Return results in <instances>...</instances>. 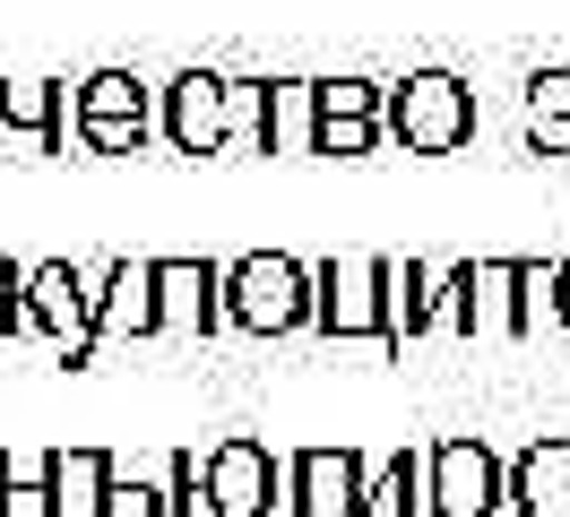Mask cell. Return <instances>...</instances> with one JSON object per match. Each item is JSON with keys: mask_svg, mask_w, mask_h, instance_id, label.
I'll return each instance as SVG.
<instances>
[{"mask_svg": "<svg viewBox=\"0 0 570 517\" xmlns=\"http://www.w3.org/2000/svg\"><path fill=\"white\" fill-rule=\"evenodd\" d=\"M381 121H390V147H406V156H459L475 138V87L450 69H415L390 87Z\"/></svg>", "mask_w": 570, "mask_h": 517, "instance_id": "6da1fadb", "label": "cell"}, {"mask_svg": "<svg viewBox=\"0 0 570 517\" xmlns=\"http://www.w3.org/2000/svg\"><path fill=\"white\" fill-rule=\"evenodd\" d=\"M225 310L250 337H294V328H312V268L285 250H250L225 268Z\"/></svg>", "mask_w": 570, "mask_h": 517, "instance_id": "7a4b0ae2", "label": "cell"}, {"mask_svg": "<svg viewBox=\"0 0 570 517\" xmlns=\"http://www.w3.org/2000/svg\"><path fill=\"white\" fill-rule=\"evenodd\" d=\"M312 328H321V337H372L381 354H397L390 259H321V268H312Z\"/></svg>", "mask_w": 570, "mask_h": 517, "instance_id": "3957f363", "label": "cell"}, {"mask_svg": "<svg viewBox=\"0 0 570 517\" xmlns=\"http://www.w3.org/2000/svg\"><path fill=\"white\" fill-rule=\"evenodd\" d=\"M96 156H139L147 130H165V103L156 87H139L130 69H96V78H78V121H70Z\"/></svg>", "mask_w": 570, "mask_h": 517, "instance_id": "277c9868", "label": "cell"}, {"mask_svg": "<svg viewBox=\"0 0 570 517\" xmlns=\"http://www.w3.org/2000/svg\"><path fill=\"white\" fill-rule=\"evenodd\" d=\"M285 517H372V466L355 448H294L285 457Z\"/></svg>", "mask_w": 570, "mask_h": 517, "instance_id": "5b68a950", "label": "cell"}, {"mask_svg": "<svg viewBox=\"0 0 570 517\" xmlns=\"http://www.w3.org/2000/svg\"><path fill=\"white\" fill-rule=\"evenodd\" d=\"M450 337H519V259H459L441 294Z\"/></svg>", "mask_w": 570, "mask_h": 517, "instance_id": "8992f818", "label": "cell"}, {"mask_svg": "<svg viewBox=\"0 0 570 517\" xmlns=\"http://www.w3.org/2000/svg\"><path fill=\"white\" fill-rule=\"evenodd\" d=\"M510 500V466L484 440H432V517H493Z\"/></svg>", "mask_w": 570, "mask_h": 517, "instance_id": "52a82bcc", "label": "cell"}, {"mask_svg": "<svg viewBox=\"0 0 570 517\" xmlns=\"http://www.w3.org/2000/svg\"><path fill=\"white\" fill-rule=\"evenodd\" d=\"M165 138L181 156H225L234 147V78L216 69H181L165 87Z\"/></svg>", "mask_w": 570, "mask_h": 517, "instance_id": "ba28073f", "label": "cell"}, {"mask_svg": "<svg viewBox=\"0 0 570 517\" xmlns=\"http://www.w3.org/2000/svg\"><path fill=\"white\" fill-rule=\"evenodd\" d=\"M268 500H285V457H268L259 440H216L208 448V517H268Z\"/></svg>", "mask_w": 570, "mask_h": 517, "instance_id": "9c48e42d", "label": "cell"}, {"mask_svg": "<svg viewBox=\"0 0 570 517\" xmlns=\"http://www.w3.org/2000/svg\"><path fill=\"white\" fill-rule=\"evenodd\" d=\"M165 328V294H156V259H112L105 268V294L87 310V362H96V345L112 337H156Z\"/></svg>", "mask_w": 570, "mask_h": 517, "instance_id": "30bf717a", "label": "cell"}, {"mask_svg": "<svg viewBox=\"0 0 570 517\" xmlns=\"http://www.w3.org/2000/svg\"><path fill=\"white\" fill-rule=\"evenodd\" d=\"M27 310H36V337H61V362L87 371V310H96V294H78V268H70V259L27 268Z\"/></svg>", "mask_w": 570, "mask_h": 517, "instance_id": "8fae6325", "label": "cell"}, {"mask_svg": "<svg viewBox=\"0 0 570 517\" xmlns=\"http://www.w3.org/2000/svg\"><path fill=\"white\" fill-rule=\"evenodd\" d=\"M156 294H165V328H181V337L234 328V310H225V268H216V259H156Z\"/></svg>", "mask_w": 570, "mask_h": 517, "instance_id": "7c38bea8", "label": "cell"}, {"mask_svg": "<svg viewBox=\"0 0 570 517\" xmlns=\"http://www.w3.org/2000/svg\"><path fill=\"white\" fill-rule=\"evenodd\" d=\"M61 121H78V96L61 103V87H9L0 78V138H18L27 156H61Z\"/></svg>", "mask_w": 570, "mask_h": 517, "instance_id": "4fadbf2b", "label": "cell"}, {"mask_svg": "<svg viewBox=\"0 0 570 517\" xmlns=\"http://www.w3.org/2000/svg\"><path fill=\"white\" fill-rule=\"evenodd\" d=\"M510 509L570 517V440H535L528 457H510Z\"/></svg>", "mask_w": 570, "mask_h": 517, "instance_id": "5bb4252c", "label": "cell"}, {"mask_svg": "<svg viewBox=\"0 0 570 517\" xmlns=\"http://www.w3.org/2000/svg\"><path fill=\"white\" fill-rule=\"evenodd\" d=\"M441 294H450V276L424 268V259H390V328H397V354L406 337H432L441 328Z\"/></svg>", "mask_w": 570, "mask_h": 517, "instance_id": "9a60e30c", "label": "cell"}, {"mask_svg": "<svg viewBox=\"0 0 570 517\" xmlns=\"http://www.w3.org/2000/svg\"><path fill=\"white\" fill-rule=\"evenodd\" d=\"M321 147V78H268V156Z\"/></svg>", "mask_w": 570, "mask_h": 517, "instance_id": "2e32d148", "label": "cell"}, {"mask_svg": "<svg viewBox=\"0 0 570 517\" xmlns=\"http://www.w3.org/2000/svg\"><path fill=\"white\" fill-rule=\"evenodd\" d=\"M52 457H27V448H0V517H61V491H52Z\"/></svg>", "mask_w": 570, "mask_h": 517, "instance_id": "e0dca14e", "label": "cell"}, {"mask_svg": "<svg viewBox=\"0 0 570 517\" xmlns=\"http://www.w3.org/2000/svg\"><path fill=\"white\" fill-rule=\"evenodd\" d=\"M372 517H432V448H397L372 475Z\"/></svg>", "mask_w": 570, "mask_h": 517, "instance_id": "ac0fdd59", "label": "cell"}, {"mask_svg": "<svg viewBox=\"0 0 570 517\" xmlns=\"http://www.w3.org/2000/svg\"><path fill=\"white\" fill-rule=\"evenodd\" d=\"M528 156H570V69L528 78Z\"/></svg>", "mask_w": 570, "mask_h": 517, "instance_id": "d6986e66", "label": "cell"}, {"mask_svg": "<svg viewBox=\"0 0 570 517\" xmlns=\"http://www.w3.org/2000/svg\"><path fill=\"white\" fill-rule=\"evenodd\" d=\"M105 483H112V457H105V448H61V466H52L61 517H96V509H105Z\"/></svg>", "mask_w": 570, "mask_h": 517, "instance_id": "ffe728a7", "label": "cell"}, {"mask_svg": "<svg viewBox=\"0 0 570 517\" xmlns=\"http://www.w3.org/2000/svg\"><path fill=\"white\" fill-rule=\"evenodd\" d=\"M562 319V259H519V337H544Z\"/></svg>", "mask_w": 570, "mask_h": 517, "instance_id": "44dd1931", "label": "cell"}, {"mask_svg": "<svg viewBox=\"0 0 570 517\" xmlns=\"http://www.w3.org/2000/svg\"><path fill=\"white\" fill-rule=\"evenodd\" d=\"M381 138H390L381 112H337V121H321V147H312V156H372Z\"/></svg>", "mask_w": 570, "mask_h": 517, "instance_id": "7402d4cb", "label": "cell"}, {"mask_svg": "<svg viewBox=\"0 0 570 517\" xmlns=\"http://www.w3.org/2000/svg\"><path fill=\"white\" fill-rule=\"evenodd\" d=\"M234 147L268 156V78H234Z\"/></svg>", "mask_w": 570, "mask_h": 517, "instance_id": "603a6c76", "label": "cell"}, {"mask_svg": "<svg viewBox=\"0 0 570 517\" xmlns=\"http://www.w3.org/2000/svg\"><path fill=\"white\" fill-rule=\"evenodd\" d=\"M96 517H174V491H156V483H130L121 466H112L105 509H96Z\"/></svg>", "mask_w": 570, "mask_h": 517, "instance_id": "cb8c5ba5", "label": "cell"}, {"mask_svg": "<svg viewBox=\"0 0 570 517\" xmlns=\"http://www.w3.org/2000/svg\"><path fill=\"white\" fill-rule=\"evenodd\" d=\"M381 103H390L381 78H321V121H337V112H381Z\"/></svg>", "mask_w": 570, "mask_h": 517, "instance_id": "d4e9b609", "label": "cell"}, {"mask_svg": "<svg viewBox=\"0 0 570 517\" xmlns=\"http://www.w3.org/2000/svg\"><path fill=\"white\" fill-rule=\"evenodd\" d=\"M165 491H174V517H199V509H208V466H199L190 448H174V466H165Z\"/></svg>", "mask_w": 570, "mask_h": 517, "instance_id": "484cf974", "label": "cell"}, {"mask_svg": "<svg viewBox=\"0 0 570 517\" xmlns=\"http://www.w3.org/2000/svg\"><path fill=\"white\" fill-rule=\"evenodd\" d=\"M27 328H36V310H27V268L0 259V337H27Z\"/></svg>", "mask_w": 570, "mask_h": 517, "instance_id": "4316f807", "label": "cell"}, {"mask_svg": "<svg viewBox=\"0 0 570 517\" xmlns=\"http://www.w3.org/2000/svg\"><path fill=\"white\" fill-rule=\"evenodd\" d=\"M562 328H570V259H562Z\"/></svg>", "mask_w": 570, "mask_h": 517, "instance_id": "83f0119b", "label": "cell"}]
</instances>
